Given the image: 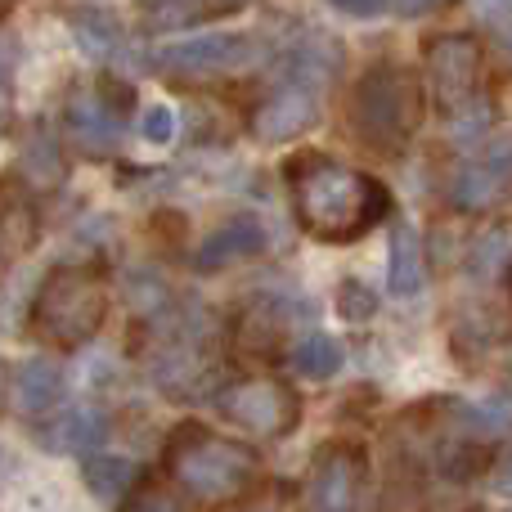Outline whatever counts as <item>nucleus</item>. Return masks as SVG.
Listing matches in <instances>:
<instances>
[{
	"mask_svg": "<svg viewBox=\"0 0 512 512\" xmlns=\"http://www.w3.org/2000/svg\"><path fill=\"white\" fill-rule=\"evenodd\" d=\"M297 221L319 243H355L391 212V194L378 176L328 153H297L283 167Z\"/></svg>",
	"mask_w": 512,
	"mask_h": 512,
	"instance_id": "1",
	"label": "nucleus"
},
{
	"mask_svg": "<svg viewBox=\"0 0 512 512\" xmlns=\"http://www.w3.org/2000/svg\"><path fill=\"white\" fill-rule=\"evenodd\" d=\"M162 477L185 504L234 508L248 504L261 490L265 468L248 445L230 441V436L212 432L203 423H180L167 436V450H162Z\"/></svg>",
	"mask_w": 512,
	"mask_h": 512,
	"instance_id": "2",
	"label": "nucleus"
},
{
	"mask_svg": "<svg viewBox=\"0 0 512 512\" xmlns=\"http://www.w3.org/2000/svg\"><path fill=\"white\" fill-rule=\"evenodd\" d=\"M423 77L405 63H378L346 95V126L369 153L400 158L423 126Z\"/></svg>",
	"mask_w": 512,
	"mask_h": 512,
	"instance_id": "3",
	"label": "nucleus"
},
{
	"mask_svg": "<svg viewBox=\"0 0 512 512\" xmlns=\"http://www.w3.org/2000/svg\"><path fill=\"white\" fill-rule=\"evenodd\" d=\"M108 319V279L95 265H59L32 297L27 333L54 351H77Z\"/></svg>",
	"mask_w": 512,
	"mask_h": 512,
	"instance_id": "4",
	"label": "nucleus"
},
{
	"mask_svg": "<svg viewBox=\"0 0 512 512\" xmlns=\"http://www.w3.org/2000/svg\"><path fill=\"white\" fill-rule=\"evenodd\" d=\"M333 77H337V54L328 41H324V50H306V45L292 50L283 59L274 86L265 90V104L256 108L252 131L261 140H292V135L310 131L319 122V113H324Z\"/></svg>",
	"mask_w": 512,
	"mask_h": 512,
	"instance_id": "5",
	"label": "nucleus"
},
{
	"mask_svg": "<svg viewBox=\"0 0 512 512\" xmlns=\"http://www.w3.org/2000/svg\"><path fill=\"white\" fill-rule=\"evenodd\" d=\"M427 81L432 95L441 104V113L450 122H459V131H477L490 117L486 99V45L477 36H432L427 41Z\"/></svg>",
	"mask_w": 512,
	"mask_h": 512,
	"instance_id": "6",
	"label": "nucleus"
},
{
	"mask_svg": "<svg viewBox=\"0 0 512 512\" xmlns=\"http://www.w3.org/2000/svg\"><path fill=\"white\" fill-rule=\"evenodd\" d=\"M225 423H234L243 436L256 441H279L297 427L301 418V396L292 382L274 378V373H248V378H234L230 387H221L216 396Z\"/></svg>",
	"mask_w": 512,
	"mask_h": 512,
	"instance_id": "7",
	"label": "nucleus"
},
{
	"mask_svg": "<svg viewBox=\"0 0 512 512\" xmlns=\"http://www.w3.org/2000/svg\"><path fill=\"white\" fill-rule=\"evenodd\" d=\"M131 90L117 86V81H86L68 95L63 104V126H68V140L77 153L104 162L113 158V149L122 144L126 117H131Z\"/></svg>",
	"mask_w": 512,
	"mask_h": 512,
	"instance_id": "8",
	"label": "nucleus"
},
{
	"mask_svg": "<svg viewBox=\"0 0 512 512\" xmlns=\"http://www.w3.org/2000/svg\"><path fill=\"white\" fill-rule=\"evenodd\" d=\"M252 59V36H194V41H176V45H162L158 54V72L176 81H212L234 72L239 63Z\"/></svg>",
	"mask_w": 512,
	"mask_h": 512,
	"instance_id": "9",
	"label": "nucleus"
},
{
	"mask_svg": "<svg viewBox=\"0 0 512 512\" xmlns=\"http://www.w3.org/2000/svg\"><path fill=\"white\" fill-rule=\"evenodd\" d=\"M508 194H512V140L486 144L454 176V207H463V212H486Z\"/></svg>",
	"mask_w": 512,
	"mask_h": 512,
	"instance_id": "10",
	"label": "nucleus"
},
{
	"mask_svg": "<svg viewBox=\"0 0 512 512\" xmlns=\"http://www.w3.org/2000/svg\"><path fill=\"white\" fill-rule=\"evenodd\" d=\"M310 504L315 508H351L360 504V486L369 481V459L355 445H328L310 468Z\"/></svg>",
	"mask_w": 512,
	"mask_h": 512,
	"instance_id": "11",
	"label": "nucleus"
},
{
	"mask_svg": "<svg viewBox=\"0 0 512 512\" xmlns=\"http://www.w3.org/2000/svg\"><path fill=\"white\" fill-rule=\"evenodd\" d=\"M265 248V234L256 221H230L221 225V230H212L203 239V248H198V265L203 270H221V265L230 261H243V256H256Z\"/></svg>",
	"mask_w": 512,
	"mask_h": 512,
	"instance_id": "12",
	"label": "nucleus"
},
{
	"mask_svg": "<svg viewBox=\"0 0 512 512\" xmlns=\"http://www.w3.org/2000/svg\"><path fill=\"white\" fill-rule=\"evenodd\" d=\"M279 342H283V319L270 315V306H248L239 315V324H234V346H239L243 355H252V360H270V355H279Z\"/></svg>",
	"mask_w": 512,
	"mask_h": 512,
	"instance_id": "13",
	"label": "nucleus"
},
{
	"mask_svg": "<svg viewBox=\"0 0 512 512\" xmlns=\"http://www.w3.org/2000/svg\"><path fill=\"white\" fill-rule=\"evenodd\" d=\"M144 14L162 27H185L198 23V18H216V14H230V9H243L248 0H140Z\"/></svg>",
	"mask_w": 512,
	"mask_h": 512,
	"instance_id": "14",
	"label": "nucleus"
},
{
	"mask_svg": "<svg viewBox=\"0 0 512 512\" xmlns=\"http://www.w3.org/2000/svg\"><path fill=\"white\" fill-rule=\"evenodd\" d=\"M423 279V243L414 230H396V239H391V292L409 297V292L423 288Z\"/></svg>",
	"mask_w": 512,
	"mask_h": 512,
	"instance_id": "15",
	"label": "nucleus"
},
{
	"mask_svg": "<svg viewBox=\"0 0 512 512\" xmlns=\"http://www.w3.org/2000/svg\"><path fill=\"white\" fill-rule=\"evenodd\" d=\"M59 369L54 364H23L18 369V405L27 409V414H45V409H54V400H59Z\"/></svg>",
	"mask_w": 512,
	"mask_h": 512,
	"instance_id": "16",
	"label": "nucleus"
},
{
	"mask_svg": "<svg viewBox=\"0 0 512 512\" xmlns=\"http://www.w3.org/2000/svg\"><path fill=\"white\" fill-rule=\"evenodd\" d=\"M292 364H297L306 378H333V373L342 369V346H337V337L310 333L306 342L292 351Z\"/></svg>",
	"mask_w": 512,
	"mask_h": 512,
	"instance_id": "17",
	"label": "nucleus"
},
{
	"mask_svg": "<svg viewBox=\"0 0 512 512\" xmlns=\"http://www.w3.org/2000/svg\"><path fill=\"white\" fill-rule=\"evenodd\" d=\"M104 418L95 414V409H77V414H68L59 423V450H86V445H99L104 441Z\"/></svg>",
	"mask_w": 512,
	"mask_h": 512,
	"instance_id": "18",
	"label": "nucleus"
},
{
	"mask_svg": "<svg viewBox=\"0 0 512 512\" xmlns=\"http://www.w3.org/2000/svg\"><path fill=\"white\" fill-rule=\"evenodd\" d=\"M86 477H90V486H95L99 495H117V490H131L135 472L126 468V463H117V459H90Z\"/></svg>",
	"mask_w": 512,
	"mask_h": 512,
	"instance_id": "19",
	"label": "nucleus"
},
{
	"mask_svg": "<svg viewBox=\"0 0 512 512\" xmlns=\"http://www.w3.org/2000/svg\"><path fill=\"white\" fill-rule=\"evenodd\" d=\"M490 54L512 72V9L490 18Z\"/></svg>",
	"mask_w": 512,
	"mask_h": 512,
	"instance_id": "20",
	"label": "nucleus"
},
{
	"mask_svg": "<svg viewBox=\"0 0 512 512\" xmlns=\"http://www.w3.org/2000/svg\"><path fill=\"white\" fill-rule=\"evenodd\" d=\"M337 310H346L351 319H364L378 310V301H373L369 288H360V283H342V301H337Z\"/></svg>",
	"mask_w": 512,
	"mask_h": 512,
	"instance_id": "21",
	"label": "nucleus"
},
{
	"mask_svg": "<svg viewBox=\"0 0 512 512\" xmlns=\"http://www.w3.org/2000/svg\"><path fill=\"white\" fill-rule=\"evenodd\" d=\"M171 135H176V113H171V108H149V117H144V140L167 144Z\"/></svg>",
	"mask_w": 512,
	"mask_h": 512,
	"instance_id": "22",
	"label": "nucleus"
},
{
	"mask_svg": "<svg viewBox=\"0 0 512 512\" xmlns=\"http://www.w3.org/2000/svg\"><path fill=\"white\" fill-rule=\"evenodd\" d=\"M490 486H495L504 499H512V445L495 459V468H490Z\"/></svg>",
	"mask_w": 512,
	"mask_h": 512,
	"instance_id": "23",
	"label": "nucleus"
},
{
	"mask_svg": "<svg viewBox=\"0 0 512 512\" xmlns=\"http://www.w3.org/2000/svg\"><path fill=\"white\" fill-rule=\"evenodd\" d=\"M328 5L342 9V14H351V18H373V14L387 9V0H328Z\"/></svg>",
	"mask_w": 512,
	"mask_h": 512,
	"instance_id": "24",
	"label": "nucleus"
},
{
	"mask_svg": "<svg viewBox=\"0 0 512 512\" xmlns=\"http://www.w3.org/2000/svg\"><path fill=\"white\" fill-rule=\"evenodd\" d=\"M441 5H450V0H396L400 14H427V9H441Z\"/></svg>",
	"mask_w": 512,
	"mask_h": 512,
	"instance_id": "25",
	"label": "nucleus"
},
{
	"mask_svg": "<svg viewBox=\"0 0 512 512\" xmlns=\"http://www.w3.org/2000/svg\"><path fill=\"white\" fill-rule=\"evenodd\" d=\"M5 126H9V90L0 81V135H5Z\"/></svg>",
	"mask_w": 512,
	"mask_h": 512,
	"instance_id": "26",
	"label": "nucleus"
},
{
	"mask_svg": "<svg viewBox=\"0 0 512 512\" xmlns=\"http://www.w3.org/2000/svg\"><path fill=\"white\" fill-rule=\"evenodd\" d=\"M5 5H9V0H0V9H5Z\"/></svg>",
	"mask_w": 512,
	"mask_h": 512,
	"instance_id": "27",
	"label": "nucleus"
},
{
	"mask_svg": "<svg viewBox=\"0 0 512 512\" xmlns=\"http://www.w3.org/2000/svg\"><path fill=\"white\" fill-rule=\"evenodd\" d=\"M0 216H5V212H0Z\"/></svg>",
	"mask_w": 512,
	"mask_h": 512,
	"instance_id": "28",
	"label": "nucleus"
}]
</instances>
